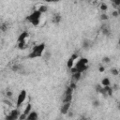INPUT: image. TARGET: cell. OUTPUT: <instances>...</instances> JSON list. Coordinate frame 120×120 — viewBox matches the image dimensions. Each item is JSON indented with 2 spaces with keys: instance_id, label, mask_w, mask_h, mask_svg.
<instances>
[{
  "instance_id": "cb8c5ba5",
  "label": "cell",
  "mask_w": 120,
  "mask_h": 120,
  "mask_svg": "<svg viewBox=\"0 0 120 120\" xmlns=\"http://www.w3.org/2000/svg\"><path fill=\"white\" fill-rule=\"evenodd\" d=\"M118 15H119V12H118V10H114L113 12H112V16L113 17H118Z\"/></svg>"
},
{
  "instance_id": "7402d4cb",
  "label": "cell",
  "mask_w": 120,
  "mask_h": 120,
  "mask_svg": "<svg viewBox=\"0 0 120 120\" xmlns=\"http://www.w3.org/2000/svg\"><path fill=\"white\" fill-rule=\"evenodd\" d=\"M102 32H103V34L106 35V36H109V34H110V31H109V29H107V28H104V29L102 30Z\"/></svg>"
},
{
  "instance_id": "e0dca14e",
  "label": "cell",
  "mask_w": 120,
  "mask_h": 120,
  "mask_svg": "<svg viewBox=\"0 0 120 120\" xmlns=\"http://www.w3.org/2000/svg\"><path fill=\"white\" fill-rule=\"evenodd\" d=\"M89 47H90V43L87 40H84L83 43H82V48L83 49H88Z\"/></svg>"
},
{
  "instance_id": "4316f807",
  "label": "cell",
  "mask_w": 120,
  "mask_h": 120,
  "mask_svg": "<svg viewBox=\"0 0 120 120\" xmlns=\"http://www.w3.org/2000/svg\"><path fill=\"white\" fill-rule=\"evenodd\" d=\"M80 1H82V0H80Z\"/></svg>"
},
{
  "instance_id": "44dd1931",
  "label": "cell",
  "mask_w": 120,
  "mask_h": 120,
  "mask_svg": "<svg viewBox=\"0 0 120 120\" xmlns=\"http://www.w3.org/2000/svg\"><path fill=\"white\" fill-rule=\"evenodd\" d=\"M92 104H93V106H94V107H98V106H99V101L96 99V100H94V101H93V103H92Z\"/></svg>"
},
{
  "instance_id": "603a6c76",
  "label": "cell",
  "mask_w": 120,
  "mask_h": 120,
  "mask_svg": "<svg viewBox=\"0 0 120 120\" xmlns=\"http://www.w3.org/2000/svg\"><path fill=\"white\" fill-rule=\"evenodd\" d=\"M102 61H103V62H105V63H109V62L111 61V59H110V57H108V56H105V57H103Z\"/></svg>"
},
{
  "instance_id": "ac0fdd59",
  "label": "cell",
  "mask_w": 120,
  "mask_h": 120,
  "mask_svg": "<svg viewBox=\"0 0 120 120\" xmlns=\"http://www.w3.org/2000/svg\"><path fill=\"white\" fill-rule=\"evenodd\" d=\"M100 9H101L102 11H106V10L108 9V6H107L106 4H101V6H100Z\"/></svg>"
},
{
  "instance_id": "d4e9b609",
  "label": "cell",
  "mask_w": 120,
  "mask_h": 120,
  "mask_svg": "<svg viewBox=\"0 0 120 120\" xmlns=\"http://www.w3.org/2000/svg\"><path fill=\"white\" fill-rule=\"evenodd\" d=\"M11 96H12V92L9 91V90H8V91H7V97H8V98H11Z\"/></svg>"
},
{
  "instance_id": "7c38bea8",
  "label": "cell",
  "mask_w": 120,
  "mask_h": 120,
  "mask_svg": "<svg viewBox=\"0 0 120 120\" xmlns=\"http://www.w3.org/2000/svg\"><path fill=\"white\" fill-rule=\"evenodd\" d=\"M18 47H19V49H21V50H24V49H26V48H27L26 41L23 40V41H20V42H18Z\"/></svg>"
},
{
  "instance_id": "2e32d148",
  "label": "cell",
  "mask_w": 120,
  "mask_h": 120,
  "mask_svg": "<svg viewBox=\"0 0 120 120\" xmlns=\"http://www.w3.org/2000/svg\"><path fill=\"white\" fill-rule=\"evenodd\" d=\"M38 10L43 14V13H45V12L48 10V8H47L46 6H40V8H38Z\"/></svg>"
},
{
  "instance_id": "5bb4252c",
  "label": "cell",
  "mask_w": 120,
  "mask_h": 120,
  "mask_svg": "<svg viewBox=\"0 0 120 120\" xmlns=\"http://www.w3.org/2000/svg\"><path fill=\"white\" fill-rule=\"evenodd\" d=\"M71 100H72V94L65 95V98L63 99V102H70L71 103Z\"/></svg>"
},
{
  "instance_id": "ffe728a7",
  "label": "cell",
  "mask_w": 120,
  "mask_h": 120,
  "mask_svg": "<svg viewBox=\"0 0 120 120\" xmlns=\"http://www.w3.org/2000/svg\"><path fill=\"white\" fill-rule=\"evenodd\" d=\"M100 19H101L102 21H107V20L109 19V17H108V15H107V14H101Z\"/></svg>"
},
{
  "instance_id": "484cf974",
  "label": "cell",
  "mask_w": 120,
  "mask_h": 120,
  "mask_svg": "<svg viewBox=\"0 0 120 120\" xmlns=\"http://www.w3.org/2000/svg\"><path fill=\"white\" fill-rule=\"evenodd\" d=\"M98 70H99L100 72H103V71L105 70V68H104V67H100V68H98Z\"/></svg>"
},
{
  "instance_id": "7a4b0ae2",
  "label": "cell",
  "mask_w": 120,
  "mask_h": 120,
  "mask_svg": "<svg viewBox=\"0 0 120 120\" xmlns=\"http://www.w3.org/2000/svg\"><path fill=\"white\" fill-rule=\"evenodd\" d=\"M41 16H42V13L38 9H36L32 13H30L29 15L26 16V21H28L32 25L38 26L39 24V22H40Z\"/></svg>"
},
{
  "instance_id": "6da1fadb",
  "label": "cell",
  "mask_w": 120,
  "mask_h": 120,
  "mask_svg": "<svg viewBox=\"0 0 120 120\" xmlns=\"http://www.w3.org/2000/svg\"><path fill=\"white\" fill-rule=\"evenodd\" d=\"M46 49V44L44 42H41L39 44L35 45L32 48V51L30 52V53L27 55V58L30 59H35V58H39L44 54V51Z\"/></svg>"
},
{
  "instance_id": "d6986e66",
  "label": "cell",
  "mask_w": 120,
  "mask_h": 120,
  "mask_svg": "<svg viewBox=\"0 0 120 120\" xmlns=\"http://www.w3.org/2000/svg\"><path fill=\"white\" fill-rule=\"evenodd\" d=\"M111 72H112V75H114V76H116V75L119 74V71H118L117 68H112V69H111Z\"/></svg>"
},
{
  "instance_id": "277c9868",
  "label": "cell",
  "mask_w": 120,
  "mask_h": 120,
  "mask_svg": "<svg viewBox=\"0 0 120 120\" xmlns=\"http://www.w3.org/2000/svg\"><path fill=\"white\" fill-rule=\"evenodd\" d=\"M26 97H27V92H26V90H22L19 94H18V96H17V99H16V107L17 108H20L22 105V103L25 101V99H26Z\"/></svg>"
},
{
  "instance_id": "30bf717a",
  "label": "cell",
  "mask_w": 120,
  "mask_h": 120,
  "mask_svg": "<svg viewBox=\"0 0 120 120\" xmlns=\"http://www.w3.org/2000/svg\"><path fill=\"white\" fill-rule=\"evenodd\" d=\"M81 76H82V73L81 72H74V73H72V79L75 81V82H78L80 79H81Z\"/></svg>"
},
{
  "instance_id": "9c48e42d",
  "label": "cell",
  "mask_w": 120,
  "mask_h": 120,
  "mask_svg": "<svg viewBox=\"0 0 120 120\" xmlns=\"http://www.w3.org/2000/svg\"><path fill=\"white\" fill-rule=\"evenodd\" d=\"M31 111H32V104H31V103H28V104L26 105V107L24 108V110H23V112H22V115H24V116H25V118H26V115H27Z\"/></svg>"
},
{
  "instance_id": "8992f818",
  "label": "cell",
  "mask_w": 120,
  "mask_h": 120,
  "mask_svg": "<svg viewBox=\"0 0 120 120\" xmlns=\"http://www.w3.org/2000/svg\"><path fill=\"white\" fill-rule=\"evenodd\" d=\"M70 108V102H63V105L60 108V112L62 114H67Z\"/></svg>"
},
{
  "instance_id": "ba28073f",
  "label": "cell",
  "mask_w": 120,
  "mask_h": 120,
  "mask_svg": "<svg viewBox=\"0 0 120 120\" xmlns=\"http://www.w3.org/2000/svg\"><path fill=\"white\" fill-rule=\"evenodd\" d=\"M28 37H29V33H28L27 31H23V32H22V33L19 35V37H18V38H17V41L20 42V41L26 40V38H27Z\"/></svg>"
},
{
  "instance_id": "3957f363",
  "label": "cell",
  "mask_w": 120,
  "mask_h": 120,
  "mask_svg": "<svg viewBox=\"0 0 120 120\" xmlns=\"http://www.w3.org/2000/svg\"><path fill=\"white\" fill-rule=\"evenodd\" d=\"M75 69L78 71V72H84L85 70H87L88 68V59L85 58V57H81L79 60H77L75 63H74V66Z\"/></svg>"
},
{
  "instance_id": "9a60e30c",
  "label": "cell",
  "mask_w": 120,
  "mask_h": 120,
  "mask_svg": "<svg viewBox=\"0 0 120 120\" xmlns=\"http://www.w3.org/2000/svg\"><path fill=\"white\" fill-rule=\"evenodd\" d=\"M54 23H58V22H60V21H61V16L60 15H58V14H55L53 17H52V20Z\"/></svg>"
},
{
  "instance_id": "8fae6325",
  "label": "cell",
  "mask_w": 120,
  "mask_h": 120,
  "mask_svg": "<svg viewBox=\"0 0 120 120\" xmlns=\"http://www.w3.org/2000/svg\"><path fill=\"white\" fill-rule=\"evenodd\" d=\"M101 84L102 86H108V85H111V81L108 77H105L101 80Z\"/></svg>"
},
{
  "instance_id": "4fadbf2b",
  "label": "cell",
  "mask_w": 120,
  "mask_h": 120,
  "mask_svg": "<svg viewBox=\"0 0 120 120\" xmlns=\"http://www.w3.org/2000/svg\"><path fill=\"white\" fill-rule=\"evenodd\" d=\"M74 63H75V59H73L72 57H70V58L68 60V62H67V66H68V68L70 69V68L74 66Z\"/></svg>"
},
{
  "instance_id": "5b68a950",
  "label": "cell",
  "mask_w": 120,
  "mask_h": 120,
  "mask_svg": "<svg viewBox=\"0 0 120 120\" xmlns=\"http://www.w3.org/2000/svg\"><path fill=\"white\" fill-rule=\"evenodd\" d=\"M20 114H21L20 111L18 110V108H16V109H13L9 112V114L6 116V119H8V120H16V119H19Z\"/></svg>"
},
{
  "instance_id": "52a82bcc",
  "label": "cell",
  "mask_w": 120,
  "mask_h": 120,
  "mask_svg": "<svg viewBox=\"0 0 120 120\" xmlns=\"http://www.w3.org/2000/svg\"><path fill=\"white\" fill-rule=\"evenodd\" d=\"M38 112H37L36 111H33V110L26 115V119H27V120H36V119H38Z\"/></svg>"
}]
</instances>
